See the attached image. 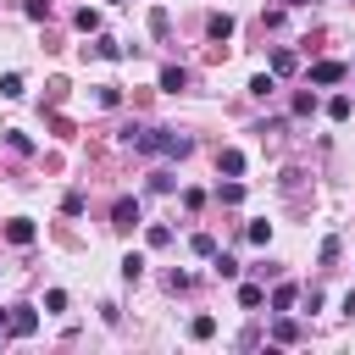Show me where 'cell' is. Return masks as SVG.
I'll return each instance as SVG.
<instances>
[{
	"mask_svg": "<svg viewBox=\"0 0 355 355\" xmlns=\"http://www.w3.org/2000/svg\"><path fill=\"white\" fill-rule=\"evenodd\" d=\"M122 144L139 150V155H189L194 150V139L172 133V128H122Z\"/></svg>",
	"mask_w": 355,
	"mask_h": 355,
	"instance_id": "6da1fadb",
	"label": "cell"
},
{
	"mask_svg": "<svg viewBox=\"0 0 355 355\" xmlns=\"http://www.w3.org/2000/svg\"><path fill=\"white\" fill-rule=\"evenodd\" d=\"M6 333H11V338L39 333V311H33V305H11V311H6Z\"/></svg>",
	"mask_w": 355,
	"mask_h": 355,
	"instance_id": "7a4b0ae2",
	"label": "cell"
},
{
	"mask_svg": "<svg viewBox=\"0 0 355 355\" xmlns=\"http://www.w3.org/2000/svg\"><path fill=\"white\" fill-rule=\"evenodd\" d=\"M133 222H139V200H128V194H122V200L111 205V227H122V233H128Z\"/></svg>",
	"mask_w": 355,
	"mask_h": 355,
	"instance_id": "3957f363",
	"label": "cell"
},
{
	"mask_svg": "<svg viewBox=\"0 0 355 355\" xmlns=\"http://www.w3.org/2000/svg\"><path fill=\"white\" fill-rule=\"evenodd\" d=\"M6 239H11L17 250H28V244H33V222H28V216H11V222H6Z\"/></svg>",
	"mask_w": 355,
	"mask_h": 355,
	"instance_id": "277c9868",
	"label": "cell"
},
{
	"mask_svg": "<svg viewBox=\"0 0 355 355\" xmlns=\"http://www.w3.org/2000/svg\"><path fill=\"white\" fill-rule=\"evenodd\" d=\"M344 72H349L344 61H316V67H311V83H338Z\"/></svg>",
	"mask_w": 355,
	"mask_h": 355,
	"instance_id": "5b68a950",
	"label": "cell"
},
{
	"mask_svg": "<svg viewBox=\"0 0 355 355\" xmlns=\"http://www.w3.org/2000/svg\"><path fill=\"white\" fill-rule=\"evenodd\" d=\"M161 89H166V94H183V89H189V72H183V67H161Z\"/></svg>",
	"mask_w": 355,
	"mask_h": 355,
	"instance_id": "8992f818",
	"label": "cell"
},
{
	"mask_svg": "<svg viewBox=\"0 0 355 355\" xmlns=\"http://www.w3.org/2000/svg\"><path fill=\"white\" fill-rule=\"evenodd\" d=\"M294 300H300L294 283H277V288H272V311H294Z\"/></svg>",
	"mask_w": 355,
	"mask_h": 355,
	"instance_id": "52a82bcc",
	"label": "cell"
},
{
	"mask_svg": "<svg viewBox=\"0 0 355 355\" xmlns=\"http://www.w3.org/2000/svg\"><path fill=\"white\" fill-rule=\"evenodd\" d=\"M272 338H277V344H294V338H300L294 316H283V311H277V322H272Z\"/></svg>",
	"mask_w": 355,
	"mask_h": 355,
	"instance_id": "ba28073f",
	"label": "cell"
},
{
	"mask_svg": "<svg viewBox=\"0 0 355 355\" xmlns=\"http://www.w3.org/2000/svg\"><path fill=\"white\" fill-rule=\"evenodd\" d=\"M205 33H211V39H233V17H227V11H216V17L205 22Z\"/></svg>",
	"mask_w": 355,
	"mask_h": 355,
	"instance_id": "9c48e42d",
	"label": "cell"
},
{
	"mask_svg": "<svg viewBox=\"0 0 355 355\" xmlns=\"http://www.w3.org/2000/svg\"><path fill=\"white\" fill-rule=\"evenodd\" d=\"M216 166H222L227 178H239V172H244V150H222V155H216Z\"/></svg>",
	"mask_w": 355,
	"mask_h": 355,
	"instance_id": "30bf717a",
	"label": "cell"
},
{
	"mask_svg": "<svg viewBox=\"0 0 355 355\" xmlns=\"http://www.w3.org/2000/svg\"><path fill=\"white\" fill-rule=\"evenodd\" d=\"M294 72V50H272V78H288Z\"/></svg>",
	"mask_w": 355,
	"mask_h": 355,
	"instance_id": "8fae6325",
	"label": "cell"
},
{
	"mask_svg": "<svg viewBox=\"0 0 355 355\" xmlns=\"http://www.w3.org/2000/svg\"><path fill=\"white\" fill-rule=\"evenodd\" d=\"M349 111H355L349 94H333V100H327V116H333V122H349Z\"/></svg>",
	"mask_w": 355,
	"mask_h": 355,
	"instance_id": "7c38bea8",
	"label": "cell"
},
{
	"mask_svg": "<svg viewBox=\"0 0 355 355\" xmlns=\"http://www.w3.org/2000/svg\"><path fill=\"white\" fill-rule=\"evenodd\" d=\"M261 300H266V288H261V283H244V288H239V305H244V311H255Z\"/></svg>",
	"mask_w": 355,
	"mask_h": 355,
	"instance_id": "4fadbf2b",
	"label": "cell"
},
{
	"mask_svg": "<svg viewBox=\"0 0 355 355\" xmlns=\"http://www.w3.org/2000/svg\"><path fill=\"white\" fill-rule=\"evenodd\" d=\"M72 22H78V28H83V33H100V11H94V6H83V11H78V17H72Z\"/></svg>",
	"mask_w": 355,
	"mask_h": 355,
	"instance_id": "5bb4252c",
	"label": "cell"
},
{
	"mask_svg": "<svg viewBox=\"0 0 355 355\" xmlns=\"http://www.w3.org/2000/svg\"><path fill=\"white\" fill-rule=\"evenodd\" d=\"M166 28H172V17H166V6H155V11H150V33L166 39Z\"/></svg>",
	"mask_w": 355,
	"mask_h": 355,
	"instance_id": "9a60e30c",
	"label": "cell"
},
{
	"mask_svg": "<svg viewBox=\"0 0 355 355\" xmlns=\"http://www.w3.org/2000/svg\"><path fill=\"white\" fill-rule=\"evenodd\" d=\"M94 55H100V61H122V44H116V39H94Z\"/></svg>",
	"mask_w": 355,
	"mask_h": 355,
	"instance_id": "2e32d148",
	"label": "cell"
},
{
	"mask_svg": "<svg viewBox=\"0 0 355 355\" xmlns=\"http://www.w3.org/2000/svg\"><path fill=\"white\" fill-rule=\"evenodd\" d=\"M272 89H277V78H272V72H255V78H250V94H261V100H266Z\"/></svg>",
	"mask_w": 355,
	"mask_h": 355,
	"instance_id": "e0dca14e",
	"label": "cell"
},
{
	"mask_svg": "<svg viewBox=\"0 0 355 355\" xmlns=\"http://www.w3.org/2000/svg\"><path fill=\"white\" fill-rule=\"evenodd\" d=\"M216 200H222V205H239V200H244V183H216Z\"/></svg>",
	"mask_w": 355,
	"mask_h": 355,
	"instance_id": "ac0fdd59",
	"label": "cell"
},
{
	"mask_svg": "<svg viewBox=\"0 0 355 355\" xmlns=\"http://www.w3.org/2000/svg\"><path fill=\"white\" fill-rule=\"evenodd\" d=\"M144 239H150V250H166V244H172V227H166V222H155Z\"/></svg>",
	"mask_w": 355,
	"mask_h": 355,
	"instance_id": "d6986e66",
	"label": "cell"
},
{
	"mask_svg": "<svg viewBox=\"0 0 355 355\" xmlns=\"http://www.w3.org/2000/svg\"><path fill=\"white\" fill-rule=\"evenodd\" d=\"M122 277L139 283V277H144V255H122Z\"/></svg>",
	"mask_w": 355,
	"mask_h": 355,
	"instance_id": "ffe728a7",
	"label": "cell"
},
{
	"mask_svg": "<svg viewBox=\"0 0 355 355\" xmlns=\"http://www.w3.org/2000/svg\"><path fill=\"white\" fill-rule=\"evenodd\" d=\"M211 333H216V316H194L189 322V338H211Z\"/></svg>",
	"mask_w": 355,
	"mask_h": 355,
	"instance_id": "44dd1931",
	"label": "cell"
},
{
	"mask_svg": "<svg viewBox=\"0 0 355 355\" xmlns=\"http://www.w3.org/2000/svg\"><path fill=\"white\" fill-rule=\"evenodd\" d=\"M6 144H11V150H17V155H33V139H28V133H17V128H11V133H6Z\"/></svg>",
	"mask_w": 355,
	"mask_h": 355,
	"instance_id": "7402d4cb",
	"label": "cell"
},
{
	"mask_svg": "<svg viewBox=\"0 0 355 355\" xmlns=\"http://www.w3.org/2000/svg\"><path fill=\"white\" fill-rule=\"evenodd\" d=\"M189 250H194V255H216V239H211V233H194Z\"/></svg>",
	"mask_w": 355,
	"mask_h": 355,
	"instance_id": "603a6c76",
	"label": "cell"
},
{
	"mask_svg": "<svg viewBox=\"0 0 355 355\" xmlns=\"http://www.w3.org/2000/svg\"><path fill=\"white\" fill-rule=\"evenodd\" d=\"M211 266H216V277H239V261L233 255H211Z\"/></svg>",
	"mask_w": 355,
	"mask_h": 355,
	"instance_id": "cb8c5ba5",
	"label": "cell"
},
{
	"mask_svg": "<svg viewBox=\"0 0 355 355\" xmlns=\"http://www.w3.org/2000/svg\"><path fill=\"white\" fill-rule=\"evenodd\" d=\"M0 94H6V100H17V94H22V78H17V72H6V78H0Z\"/></svg>",
	"mask_w": 355,
	"mask_h": 355,
	"instance_id": "d4e9b609",
	"label": "cell"
},
{
	"mask_svg": "<svg viewBox=\"0 0 355 355\" xmlns=\"http://www.w3.org/2000/svg\"><path fill=\"white\" fill-rule=\"evenodd\" d=\"M311 111H316V94L300 89V94H294V116H311Z\"/></svg>",
	"mask_w": 355,
	"mask_h": 355,
	"instance_id": "484cf974",
	"label": "cell"
},
{
	"mask_svg": "<svg viewBox=\"0 0 355 355\" xmlns=\"http://www.w3.org/2000/svg\"><path fill=\"white\" fill-rule=\"evenodd\" d=\"M83 205H89V200H83V194H78V189H72V194H67V200H61V211H67V216H83Z\"/></svg>",
	"mask_w": 355,
	"mask_h": 355,
	"instance_id": "4316f807",
	"label": "cell"
},
{
	"mask_svg": "<svg viewBox=\"0 0 355 355\" xmlns=\"http://www.w3.org/2000/svg\"><path fill=\"white\" fill-rule=\"evenodd\" d=\"M244 233H250V244H266V239H272V222H250Z\"/></svg>",
	"mask_w": 355,
	"mask_h": 355,
	"instance_id": "83f0119b",
	"label": "cell"
},
{
	"mask_svg": "<svg viewBox=\"0 0 355 355\" xmlns=\"http://www.w3.org/2000/svg\"><path fill=\"white\" fill-rule=\"evenodd\" d=\"M44 311H67V288H50L44 294Z\"/></svg>",
	"mask_w": 355,
	"mask_h": 355,
	"instance_id": "f1b7e54d",
	"label": "cell"
},
{
	"mask_svg": "<svg viewBox=\"0 0 355 355\" xmlns=\"http://www.w3.org/2000/svg\"><path fill=\"white\" fill-rule=\"evenodd\" d=\"M22 11H28L33 22H39V17H50V0H22Z\"/></svg>",
	"mask_w": 355,
	"mask_h": 355,
	"instance_id": "f546056e",
	"label": "cell"
},
{
	"mask_svg": "<svg viewBox=\"0 0 355 355\" xmlns=\"http://www.w3.org/2000/svg\"><path fill=\"white\" fill-rule=\"evenodd\" d=\"M344 311H349V316H355V288H349V294H344Z\"/></svg>",
	"mask_w": 355,
	"mask_h": 355,
	"instance_id": "4dcf8cb0",
	"label": "cell"
},
{
	"mask_svg": "<svg viewBox=\"0 0 355 355\" xmlns=\"http://www.w3.org/2000/svg\"><path fill=\"white\" fill-rule=\"evenodd\" d=\"M283 6H311V0H283Z\"/></svg>",
	"mask_w": 355,
	"mask_h": 355,
	"instance_id": "1f68e13d",
	"label": "cell"
},
{
	"mask_svg": "<svg viewBox=\"0 0 355 355\" xmlns=\"http://www.w3.org/2000/svg\"><path fill=\"white\" fill-rule=\"evenodd\" d=\"M0 327H6V311H0Z\"/></svg>",
	"mask_w": 355,
	"mask_h": 355,
	"instance_id": "d6a6232c",
	"label": "cell"
},
{
	"mask_svg": "<svg viewBox=\"0 0 355 355\" xmlns=\"http://www.w3.org/2000/svg\"><path fill=\"white\" fill-rule=\"evenodd\" d=\"M116 6H128V0H116Z\"/></svg>",
	"mask_w": 355,
	"mask_h": 355,
	"instance_id": "836d02e7",
	"label": "cell"
}]
</instances>
